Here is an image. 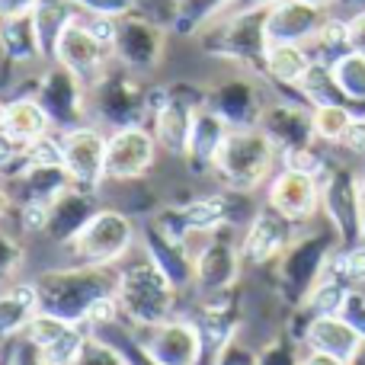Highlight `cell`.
Returning a JSON list of instances; mask_svg holds the SVG:
<instances>
[{
	"instance_id": "obj_1",
	"label": "cell",
	"mask_w": 365,
	"mask_h": 365,
	"mask_svg": "<svg viewBox=\"0 0 365 365\" xmlns=\"http://www.w3.org/2000/svg\"><path fill=\"white\" fill-rule=\"evenodd\" d=\"M115 266H58L36 279L42 314L61 317L68 324H87V314L100 298L115 295Z\"/></svg>"
},
{
	"instance_id": "obj_2",
	"label": "cell",
	"mask_w": 365,
	"mask_h": 365,
	"mask_svg": "<svg viewBox=\"0 0 365 365\" xmlns=\"http://www.w3.org/2000/svg\"><path fill=\"white\" fill-rule=\"evenodd\" d=\"M177 298H180V289L173 285V279L148 253H145V259L119 269L115 302L122 308V317L135 330L158 327V324L170 321L173 308H177Z\"/></svg>"
},
{
	"instance_id": "obj_3",
	"label": "cell",
	"mask_w": 365,
	"mask_h": 365,
	"mask_svg": "<svg viewBox=\"0 0 365 365\" xmlns=\"http://www.w3.org/2000/svg\"><path fill=\"white\" fill-rule=\"evenodd\" d=\"M336 231L334 227H311L298 231L289 250L276 259V289L289 304L302 308L321 276L327 272L330 257L336 253Z\"/></svg>"
},
{
	"instance_id": "obj_4",
	"label": "cell",
	"mask_w": 365,
	"mask_h": 365,
	"mask_svg": "<svg viewBox=\"0 0 365 365\" xmlns=\"http://www.w3.org/2000/svg\"><path fill=\"white\" fill-rule=\"evenodd\" d=\"M276 145L266 138L259 125L253 128H231L221 145L218 158H215L212 173L225 182L227 189H240V192H253L263 182L272 180V167H276Z\"/></svg>"
},
{
	"instance_id": "obj_5",
	"label": "cell",
	"mask_w": 365,
	"mask_h": 365,
	"mask_svg": "<svg viewBox=\"0 0 365 365\" xmlns=\"http://www.w3.org/2000/svg\"><path fill=\"white\" fill-rule=\"evenodd\" d=\"M148 87L141 81V74L122 68L119 61H113L103 77L96 83L87 87V109L93 119H100L103 125L115 128H128V125H141L145 119H151L148 113Z\"/></svg>"
},
{
	"instance_id": "obj_6",
	"label": "cell",
	"mask_w": 365,
	"mask_h": 365,
	"mask_svg": "<svg viewBox=\"0 0 365 365\" xmlns=\"http://www.w3.org/2000/svg\"><path fill=\"white\" fill-rule=\"evenodd\" d=\"M202 48L212 58L237 61V64H244V68L263 71L266 74V51H269L266 10L212 19V23L202 29Z\"/></svg>"
},
{
	"instance_id": "obj_7",
	"label": "cell",
	"mask_w": 365,
	"mask_h": 365,
	"mask_svg": "<svg viewBox=\"0 0 365 365\" xmlns=\"http://www.w3.org/2000/svg\"><path fill=\"white\" fill-rule=\"evenodd\" d=\"M138 240V227L119 208H100L71 240V253L83 266H115Z\"/></svg>"
},
{
	"instance_id": "obj_8",
	"label": "cell",
	"mask_w": 365,
	"mask_h": 365,
	"mask_svg": "<svg viewBox=\"0 0 365 365\" xmlns=\"http://www.w3.org/2000/svg\"><path fill=\"white\" fill-rule=\"evenodd\" d=\"M240 237L237 227L225 225L218 231L205 234L202 247L195 250V272H192V292L195 295H215L237 285L240 276Z\"/></svg>"
},
{
	"instance_id": "obj_9",
	"label": "cell",
	"mask_w": 365,
	"mask_h": 365,
	"mask_svg": "<svg viewBox=\"0 0 365 365\" xmlns=\"http://www.w3.org/2000/svg\"><path fill=\"white\" fill-rule=\"evenodd\" d=\"M321 208L340 237V247L362 244V192L359 177L349 167H327L321 177Z\"/></svg>"
},
{
	"instance_id": "obj_10",
	"label": "cell",
	"mask_w": 365,
	"mask_h": 365,
	"mask_svg": "<svg viewBox=\"0 0 365 365\" xmlns=\"http://www.w3.org/2000/svg\"><path fill=\"white\" fill-rule=\"evenodd\" d=\"M38 106L45 109L48 115L51 128L58 132H71V128L83 125V119L90 115L87 109V83L68 71L64 64H51L36 83V93Z\"/></svg>"
},
{
	"instance_id": "obj_11",
	"label": "cell",
	"mask_w": 365,
	"mask_h": 365,
	"mask_svg": "<svg viewBox=\"0 0 365 365\" xmlns=\"http://www.w3.org/2000/svg\"><path fill=\"white\" fill-rule=\"evenodd\" d=\"M51 61L55 64H64L68 71H74L83 83H96L103 77V71L115 61L113 58V45L103 42L90 23L83 19V13L74 19V23L64 26V32L58 36L55 42V51H51Z\"/></svg>"
},
{
	"instance_id": "obj_12",
	"label": "cell",
	"mask_w": 365,
	"mask_h": 365,
	"mask_svg": "<svg viewBox=\"0 0 365 365\" xmlns=\"http://www.w3.org/2000/svg\"><path fill=\"white\" fill-rule=\"evenodd\" d=\"M135 340L154 365H199L205 356L202 330L189 317H170L158 327H145L135 334Z\"/></svg>"
},
{
	"instance_id": "obj_13",
	"label": "cell",
	"mask_w": 365,
	"mask_h": 365,
	"mask_svg": "<svg viewBox=\"0 0 365 365\" xmlns=\"http://www.w3.org/2000/svg\"><path fill=\"white\" fill-rule=\"evenodd\" d=\"M164 45L167 36L151 16H138V13H128V16L115 19V32H113V58L122 68L135 71V74H151L154 68L164 58Z\"/></svg>"
},
{
	"instance_id": "obj_14",
	"label": "cell",
	"mask_w": 365,
	"mask_h": 365,
	"mask_svg": "<svg viewBox=\"0 0 365 365\" xmlns=\"http://www.w3.org/2000/svg\"><path fill=\"white\" fill-rule=\"evenodd\" d=\"M208 106V93L195 90L192 83H173L170 87V100L164 103L158 115L151 119V132L158 138L160 148H167L177 158H186L189 148V135H192V119L195 109Z\"/></svg>"
},
{
	"instance_id": "obj_15",
	"label": "cell",
	"mask_w": 365,
	"mask_h": 365,
	"mask_svg": "<svg viewBox=\"0 0 365 365\" xmlns=\"http://www.w3.org/2000/svg\"><path fill=\"white\" fill-rule=\"evenodd\" d=\"M298 237V225L279 215L272 205L257 208L253 221L240 234V257L247 266H269L289 250V244Z\"/></svg>"
},
{
	"instance_id": "obj_16",
	"label": "cell",
	"mask_w": 365,
	"mask_h": 365,
	"mask_svg": "<svg viewBox=\"0 0 365 365\" xmlns=\"http://www.w3.org/2000/svg\"><path fill=\"white\" fill-rule=\"evenodd\" d=\"M106 141L103 128L96 125H77L71 132H61V151H64V170L71 173L74 186L81 189H100L106 180Z\"/></svg>"
},
{
	"instance_id": "obj_17",
	"label": "cell",
	"mask_w": 365,
	"mask_h": 365,
	"mask_svg": "<svg viewBox=\"0 0 365 365\" xmlns=\"http://www.w3.org/2000/svg\"><path fill=\"white\" fill-rule=\"evenodd\" d=\"M158 138L145 125L115 128L106 141V180H138L154 167Z\"/></svg>"
},
{
	"instance_id": "obj_18",
	"label": "cell",
	"mask_w": 365,
	"mask_h": 365,
	"mask_svg": "<svg viewBox=\"0 0 365 365\" xmlns=\"http://www.w3.org/2000/svg\"><path fill=\"white\" fill-rule=\"evenodd\" d=\"M266 205H272L279 215H285L295 225H304L317 215L321 208V180L311 177V173L302 170H282L269 180V189H266Z\"/></svg>"
},
{
	"instance_id": "obj_19",
	"label": "cell",
	"mask_w": 365,
	"mask_h": 365,
	"mask_svg": "<svg viewBox=\"0 0 365 365\" xmlns=\"http://www.w3.org/2000/svg\"><path fill=\"white\" fill-rule=\"evenodd\" d=\"M327 23V10L304 0H279L276 6L266 10V38L269 45H304L321 32Z\"/></svg>"
},
{
	"instance_id": "obj_20",
	"label": "cell",
	"mask_w": 365,
	"mask_h": 365,
	"mask_svg": "<svg viewBox=\"0 0 365 365\" xmlns=\"http://www.w3.org/2000/svg\"><path fill=\"white\" fill-rule=\"evenodd\" d=\"M259 128L266 138L276 145L279 154L302 151V148H314V115L311 109L298 106V103H272L259 115Z\"/></svg>"
},
{
	"instance_id": "obj_21",
	"label": "cell",
	"mask_w": 365,
	"mask_h": 365,
	"mask_svg": "<svg viewBox=\"0 0 365 365\" xmlns=\"http://www.w3.org/2000/svg\"><path fill=\"white\" fill-rule=\"evenodd\" d=\"M23 336L42 353V359L48 365H74L83 343H87V336L81 334V324H68L61 317L42 314V311L32 317Z\"/></svg>"
},
{
	"instance_id": "obj_22",
	"label": "cell",
	"mask_w": 365,
	"mask_h": 365,
	"mask_svg": "<svg viewBox=\"0 0 365 365\" xmlns=\"http://www.w3.org/2000/svg\"><path fill=\"white\" fill-rule=\"evenodd\" d=\"M208 106L221 115L231 128H253L259 125V115H263V100H259V90L253 83V77H227L221 81L215 90H208Z\"/></svg>"
},
{
	"instance_id": "obj_23",
	"label": "cell",
	"mask_w": 365,
	"mask_h": 365,
	"mask_svg": "<svg viewBox=\"0 0 365 365\" xmlns=\"http://www.w3.org/2000/svg\"><path fill=\"white\" fill-rule=\"evenodd\" d=\"M195 324L202 330V340H205V349H215L218 353L225 343L237 340L240 330V295L237 285L225 292H215V295H202L199 308H195Z\"/></svg>"
},
{
	"instance_id": "obj_24",
	"label": "cell",
	"mask_w": 365,
	"mask_h": 365,
	"mask_svg": "<svg viewBox=\"0 0 365 365\" xmlns=\"http://www.w3.org/2000/svg\"><path fill=\"white\" fill-rule=\"evenodd\" d=\"M145 253L173 279L180 292L192 289V272H195V253L189 250V240H180V237H170L167 231H160L154 221H148L145 231Z\"/></svg>"
},
{
	"instance_id": "obj_25",
	"label": "cell",
	"mask_w": 365,
	"mask_h": 365,
	"mask_svg": "<svg viewBox=\"0 0 365 365\" xmlns=\"http://www.w3.org/2000/svg\"><path fill=\"white\" fill-rule=\"evenodd\" d=\"M100 212V202H96L93 189H81L74 186L71 192H64L55 205L48 208V225H45V237L55 240V244H71L77 234L83 231L93 215Z\"/></svg>"
},
{
	"instance_id": "obj_26",
	"label": "cell",
	"mask_w": 365,
	"mask_h": 365,
	"mask_svg": "<svg viewBox=\"0 0 365 365\" xmlns=\"http://www.w3.org/2000/svg\"><path fill=\"white\" fill-rule=\"evenodd\" d=\"M302 340H304V346L314 349V353L336 356V359H343V362L353 359L356 349L362 346V334L343 314L311 317L302 330Z\"/></svg>"
},
{
	"instance_id": "obj_27",
	"label": "cell",
	"mask_w": 365,
	"mask_h": 365,
	"mask_svg": "<svg viewBox=\"0 0 365 365\" xmlns=\"http://www.w3.org/2000/svg\"><path fill=\"white\" fill-rule=\"evenodd\" d=\"M227 125L212 106H199L192 119V135H189V148H186V164L192 173H208L215 167V158H218L221 145H225Z\"/></svg>"
},
{
	"instance_id": "obj_28",
	"label": "cell",
	"mask_w": 365,
	"mask_h": 365,
	"mask_svg": "<svg viewBox=\"0 0 365 365\" xmlns=\"http://www.w3.org/2000/svg\"><path fill=\"white\" fill-rule=\"evenodd\" d=\"M0 55H4L6 64H16V68L45 58L42 36H38L36 13L32 10L0 19Z\"/></svg>"
},
{
	"instance_id": "obj_29",
	"label": "cell",
	"mask_w": 365,
	"mask_h": 365,
	"mask_svg": "<svg viewBox=\"0 0 365 365\" xmlns=\"http://www.w3.org/2000/svg\"><path fill=\"white\" fill-rule=\"evenodd\" d=\"M36 282H13L0 292V340H16L38 314Z\"/></svg>"
},
{
	"instance_id": "obj_30",
	"label": "cell",
	"mask_w": 365,
	"mask_h": 365,
	"mask_svg": "<svg viewBox=\"0 0 365 365\" xmlns=\"http://www.w3.org/2000/svg\"><path fill=\"white\" fill-rule=\"evenodd\" d=\"M19 202H38V205H55L64 192L74 189V180L64 170V164L55 167H26L23 177L16 180Z\"/></svg>"
},
{
	"instance_id": "obj_31",
	"label": "cell",
	"mask_w": 365,
	"mask_h": 365,
	"mask_svg": "<svg viewBox=\"0 0 365 365\" xmlns=\"http://www.w3.org/2000/svg\"><path fill=\"white\" fill-rule=\"evenodd\" d=\"M4 128L13 135V138L23 141V145H29V141H36V138H42V135L51 132V122H48V115H45V109L38 106L36 96H19V100L6 103Z\"/></svg>"
},
{
	"instance_id": "obj_32",
	"label": "cell",
	"mask_w": 365,
	"mask_h": 365,
	"mask_svg": "<svg viewBox=\"0 0 365 365\" xmlns=\"http://www.w3.org/2000/svg\"><path fill=\"white\" fill-rule=\"evenodd\" d=\"M311 64L314 58L304 45H269L266 51V77H272L282 87H298Z\"/></svg>"
},
{
	"instance_id": "obj_33",
	"label": "cell",
	"mask_w": 365,
	"mask_h": 365,
	"mask_svg": "<svg viewBox=\"0 0 365 365\" xmlns=\"http://www.w3.org/2000/svg\"><path fill=\"white\" fill-rule=\"evenodd\" d=\"M32 13H36V26H38V36H42L45 58H51L58 36L64 32V26L81 16V10H77L71 0H38Z\"/></svg>"
},
{
	"instance_id": "obj_34",
	"label": "cell",
	"mask_w": 365,
	"mask_h": 365,
	"mask_svg": "<svg viewBox=\"0 0 365 365\" xmlns=\"http://www.w3.org/2000/svg\"><path fill=\"white\" fill-rule=\"evenodd\" d=\"M330 71H334V81L346 106H365V55L346 51L330 64Z\"/></svg>"
},
{
	"instance_id": "obj_35",
	"label": "cell",
	"mask_w": 365,
	"mask_h": 365,
	"mask_svg": "<svg viewBox=\"0 0 365 365\" xmlns=\"http://www.w3.org/2000/svg\"><path fill=\"white\" fill-rule=\"evenodd\" d=\"M227 4L231 0H177L173 4V32H180V36L202 32L212 19L221 16Z\"/></svg>"
},
{
	"instance_id": "obj_36",
	"label": "cell",
	"mask_w": 365,
	"mask_h": 365,
	"mask_svg": "<svg viewBox=\"0 0 365 365\" xmlns=\"http://www.w3.org/2000/svg\"><path fill=\"white\" fill-rule=\"evenodd\" d=\"M295 90L311 103V109L330 106V103H346L340 93V87H336V81H334V71H330V64H324V61L311 64L308 74L302 77V83H298Z\"/></svg>"
},
{
	"instance_id": "obj_37",
	"label": "cell",
	"mask_w": 365,
	"mask_h": 365,
	"mask_svg": "<svg viewBox=\"0 0 365 365\" xmlns=\"http://www.w3.org/2000/svg\"><path fill=\"white\" fill-rule=\"evenodd\" d=\"M308 51H311V58H314V61H324V64H334L340 55L353 51V48H349V23H346V19L327 16V23L321 26V32L311 38Z\"/></svg>"
},
{
	"instance_id": "obj_38",
	"label": "cell",
	"mask_w": 365,
	"mask_h": 365,
	"mask_svg": "<svg viewBox=\"0 0 365 365\" xmlns=\"http://www.w3.org/2000/svg\"><path fill=\"white\" fill-rule=\"evenodd\" d=\"M314 115V135L317 141H327V145H340L346 128L353 125L356 113L346 106V103H330V106H314L311 109Z\"/></svg>"
},
{
	"instance_id": "obj_39",
	"label": "cell",
	"mask_w": 365,
	"mask_h": 365,
	"mask_svg": "<svg viewBox=\"0 0 365 365\" xmlns=\"http://www.w3.org/2000/svg\"><path fill=\"white\" fill-rule=\"evenodd\" d=\"M327 269L334 272V276H340L343 282L362 285L365 282V240L362 244H353V247H340V250L330 257Z\"/></svg>"
},
{
	"instance_id": "obj_40",
	"label": "cell",
	"mask_w": 365,
	"mask_h": 365,
	"mask_svg": "<svg viewBox=\"0 0 365 365\" xmlns=\"http://www.w3.org/2000/svg\"><path fill=\"white\" fill-rule=\"evenodd\" d=\"M64 164V151H61V135H42V138L26 145V167H55Z\"/></svg>"
},
{
	"instance_id": "obj_41",
	"label": "cell",
	"mask_w": 365,
	"mask_h": 365,
	"mask_svg": "<svg viewBox=\"0 0 365 365\" xmlns=\"http://www.w3.org/2000/svg\"><path fill=\"white\" fill-rule=\"evenodd\" d=\"M302 359L295 336H276L257 353V365H302Z\"/></svg>"
},
{
	"instance_id": "obj_42",
	"label": "cell",
	"mask_w": 365,
	"mask_h": 365,
	"mask_svg": "<svg viewBox=\"0 0 365 365\" xmlns=\"http://www.w3.org/2000/svg\"><path fill=\"white\" fill-rule=\"evenodd\" d=\"M74 365H128V359L122 356L119 346L106 343L103 336H87V343H83Z\"/></svg>"
},
{
	"instance_id": "obj_43",
	"label": "cell",
	"mask_w": 365,
	"mask_h": 365,
	"mask_svg": "<svg viewBox=\"0 0 365 365\" xmlns=\"http://www.w3.org/2000/svg\"><path fill=\"white\" fill-rule=\"evenodd\" d=\"M23 263H26L23 244H19L10 231L0 227V285L10 282V279H16V272L23 269Z\"/></svg>"
},
{
	"instance_id": "obj_44",
	"label": "cell",
	"mask_w": 365,
	"mask_h": 365,
	"mask_svg": "<svg viewBox=\"0 0 365 365\" xmlns=\"http://www.w3.org/2000/svg\"><path fill=\"white\" fill-rule=\"evenodd\" d=\"M81 13L87 16H106V19H119L135 13V0H71Z\"/></svg>"
},
{
	"instance_id": "obj_45",
	"label": "cell",
	"mask_w": 365,
	"mask_h": 365,
	"mask_svg": "<svg viewBox=\"0 0 365 365\" xmlns=\"http://www.w3.org/2000/svg\"><path fill=\"white\" fill-rule=\"evenodd\" d=\"M45 225H48V205L19 202V227L26 234H45Z\"/></svg>"
},
{
	"instance_id": "obj_46",
	"label": "cell",
	"mask_w": 365,
	"mask_h": 365,
	"mask_svg": "<svg viewBox=\"0 0 365 365\" xmlns=\"http://www.w3.org/2000/svg\"><path fill=\"white\" fill-rule=\"evenodd\" d=\"M215 365H257V353L240 340H231L215 353Z\"/></svg>"
},
{
	"instance_id": "obj_47",
	"label": "cell",
	"mask_w": 365,
	"mask_h": 365,
	"mask_svg": "<svg viewBox=\"0 0 365 365\" xmlns=\"http://www.w3.org/2000/svg\"><path fill=\"white\" fill-rule=\"evenodd\" d=\"M343 317H346V321L359 330L362 340H365V292H356V289L349 292L346 304H343Z\"/></svg>"
},
{
	"instance_id": "obj_48",
	"label": "cell",
	"mask_w": 365,
	"mask_h": 365,
	"mask_svg": "<svg viewBox=\"0 0 365 365\" xmlns=\"http://www.w3.org/2000/svg\"><path fill=\"white\" fill-rule=\"evenodd\" d=\"M10 365H48V362L42 359V353H38V349L32 346L26 336H16L13 353H10Z\"/></svg>"
},
{
	"instance_id": "obj_49",
	"label": "cell",
	"mask_w": 365,
	"mask_h": 365,
	"mask_svg": "<svg viewBox=\"0 0 365 365\" xmlns=\"http://www.w3.org/2000/svg\"><path fill=\"white\" fill-rule=\"evenodd\" d=\"M340 145L346 148V151H353V154H365V115H356Z\"/></svg>"
},
{
	"instance_id": "obj_50",
	"label": "cell",
	"mask_w": 365,
	"mask_h": 365,
	"mask_svg": "<svg viewBox=\"0 0 365 365\" xmlns=\"http://www.w3.org/2000/svg\"><path fill=\"white\" fill-rule=\"evenodd\" d=\"M279 0H231V4L221 10V16H240V13H257V10H269Z\"/></svg>"
},
{
	"instance_id": "obj_51",
	"label": "cell",
	"mask_w": 365,
	"mask_h": 365,
	"mask_svg": "<svg viewBox=\"0 0 365 365\" xmlns=\"http://www.w3.org/2000/svg\"><path fill=\"white\" fill-rule=\"evenodd\" d=\"M346 23H349V48L365 55V10L353 13Z\"/></svg>"
},
{
	"instance_id": "obj_52",
	"label": "cell",
	"mask_w": 365,
	"mask_h": 365,
	"mask_svg": "<svg viewBox=\"0 0 365 365\" xmlns=\"http://www.w3.org/2000/svg\"><path fill=\"white\" fill-rule=\"evenodd\" d=\"M38 0H0V19L4 16H16V13H29L36 10Z\"/></svg>"
},
{
	"instance_id": "obj_53",
	"label": "cell",
	"mask_w": 365,
	"mask_h": 365,
	"mask_svg": "<svg viewBox=\"0 0 365 365\" xmlns=\"http://www.w3.org/2000/svg\"><path fill=\"white\" fill-rule=\"evenodd\" d=\"M302 365H349L343 359H336V356H327V353H314V349H308V356L302 359Z\"/></svg>"
},
{
	"instance_id": "obj_54",
	"label": "cell",
	"mask_w": 365,
	"mask_h": 365,
	"mask_svg": "<svg viewBox=\"0 0 365 365\" xmlns=\"http://www.w3.org/2000/svg\"><path fill=\"white\" fill-rule=\"evenodd\" d=\"M10 208H13V195H10V189L4 186V177H0V221L10 215Z\"/></svg>"
},
{
	"instance_id": "obj_55",
	"label": "cell",
	"mask_w": 365,
	"mask_h": 365,
	"mask_svg": "<svg viewBox=\"0 0 365 365\" xmlns=\"http://www.w3.org/2000/svg\"><path fill=\"white\" fill-rule=\"evenodd\" d=\"M349 365H365V340H362V346L356 349V356L349 359Z\"/></svg>"
},
{
	"instance_id": "obj_56",
	"label": "cell",
	"mask_w": 365,
	"mask_h": 365,
	"mask_svg": "<svg viewBox=\"0 0 365 365\" xmlns=\"http://www.w3.org/2000/svg\"><path fill=\"white\" fill-rule=\"evenodd\" d=\"M304 4H314V6H321V10H330L336 0H304Z\"/></svg>"
},
{
	"instance_id": "obj_57",
	"label": "cell",
	"mask_w": 365,
	"mask_h": 365,
	"mask_svg": "<svg viewBox=\"0 0 365 365\" xmlns=\"http://www.w3.org/2000/svg\"><path fill=\"white\" fill-rule=\"evenodd\" d=\"M4 119H6V103L0 100V128H4Z\"/></svg>"
},
{
	"instance_id": "obj_58",
	"label": "cell",
	"mask_w": 365,
	"mask_h": 365,
	"mask_svg": "<svg viewBox=\"0 0 365 365\" xmlns=\"http://www.w3.org/2000/svg\"><path fill=\"white\" fill-rule=\"evenodd\" d=\"M359 192H362V205H365V170H362V177H359Z\"/></svg>"
},
{
	"instance_id": "obj_59",
	"label": "cell",
	"mask_w": 365,
	"mask_h": 365,
	"mask_svg": "<svg viewBox=\"0 0 365 365\" xmlns=\"http://www.w3.org/2000/svg\"><path fill=\"white\" fill-rule=\"evenodd\" d=\"M362 240H365V205H362Z\"/></svg>"
},
{
	"instance_id": "obj_60",
	"label": "cell",
	"mask_w": 365,
	"mask_h": 365,
	"mask_svg": "<svg viewBox=\"0 0 365 365\" xmlns=\"http://www.w3.org/2000/svg\"><path fill=\"white\" fill-rule=\"evenodd\" d=\"M0 365H4V353H0Z\"/></svg>"
}]
</instances>
